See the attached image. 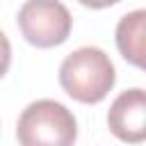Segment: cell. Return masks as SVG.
<instances>
[{"label": "cell", "mask_w": 146, "mask_h": 146, "mask_svg": "<svg viewBox=\"0 0 146 146\" xmlns=\"http://www.w3.org/2000/svg\"><path fill=\"white\" fill-rule=\"evenodd\" d=\"M112 135L125 144H141L146 139V94L135 87L121 91L107 112Z\"/></svg>", "instance_id": "cell-4"}, {"label": "cell", "mask_w": 146, "mask_h": 146, "mask_svg": "<svg viewBox=\"0 0 146 146\" xmlns=\"http://www.w3.org/2000/svg\"><path fill=\"white\" fill-rule=\"evenodd\" d=\"M78 2L84 5V7H91V9H105V7H112L121 0H78Z\"/></svg>", "instance_id": "cell-7"}, {"label": "cell", "mask_w": 146, "mask_h": 146, "mask_svg": "<svg viewBox=\"0 0 146 146\" xmlns=\"http://www.w3.org/2000/svg\"><path fill=\"white\" fill-rule=\"evenodd\" d=\"M18 30L36 48L62 46L73 27L71 11L59 0H27L16 16Z\"/></svg>", "instance_id": "cell-3"}, {"label": "cell", "mask_w": 146, "mask_h": 146, "mask_svg": "<svg viewBox=\"0 0 146 146\" xmlns=\"http://www.w3.org/2000/svg\"><path fill=\"white\" fill-rule=\"evenodd\" d=\"M144 41H146V11L135 9L125 14L116 25V48L125 62H130L132 66H144L146 55Z\"/></svg>", "instance_id": "cell-5"}, {"label": "cell", "mask_w": 146, "mask_h": 146, "mask_svg": "<svg viewBox=\"0 0 146 146\" xmlns=\"http://www.w3.org/2000/svg\"><path fill=\"white\" fill-rule=\"evenodd\" d=\"M16 137L21 146H73L78 139V121L66 105L41 98L21 112Z\"/></svg>", "instance_id": "cell-2"}, {"label": "cell", "mask_w": 146, "mask_h": 146, "mask_svg": "<svg viewBox=\"0 0 146 146\" xmlns=\"http://www.w3.org/2000/svg\"><path fill=\"white\" fill-rule=\"evenodd\" d=\"M116 71L110 55L96 46H82L59 64V84L78 103L96 105L114 87Z\"/></svg>", "instance_id": "cell-1"}, {"label": "cell", "mask_w": 146, "mask_h": 146, "mask_svg": "<svg viewBox=\"0 0 146 146\" xmlns=\"http://www.w3.org/2000/svg\"><path fill=\"white\" fill-rule=\"evenodd\" d=\"M9 64H11V43L7 34L0 30V78H5V73L9 71Z\"/></svg>", "instance_id": "cell-6"}]
</instances>
